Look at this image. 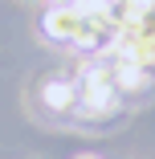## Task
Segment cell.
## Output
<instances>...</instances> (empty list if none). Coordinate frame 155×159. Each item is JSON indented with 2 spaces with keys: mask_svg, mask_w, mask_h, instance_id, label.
<instances>
[{
  "mask_svg": "<svg viewBox=\"0 0 155 159\" xmlns=\"http://www.w3.org/2000/svg\"><path fill=\"white\" fill-rule=\"evenodd\" d=\"M114 4H147V0H114Z\"/></svg>",
  "mask_w": 155,
  "mask_h": 159,
  "instance_id": "3957f363",
  "label": "cell"
},
{
  "mask_svg": "<svg viewBox=\"0 0 155 159\" xmlns=\"http://www.w3.org/2000/svg\"><path fill=\"white\" fill-rule=\"evenodd\" d=\"M78 159H98V155H78Z\"/></svg>",
  "mask_w": 155,
  "mask_h": 159,
  "instance_id": "5b68a950",
  "label": "cell"
},
{
  "mask_svg": "<svg viewBox=\"0 0 155 159\" xmlns=\"http://www.w3.org/2000/svg\"><path fill=\"white\" fill-rule=\"evenodd\" d=\"M45 106L49 110H74L78 106V86L74 82H45Z\"/></svg>",
  "mask_w": 155,
  "mask_h": 159,
  "instance_id": "7a4b0ae2",
  "label": "cell"
},
{
  "mask_svg": "<svg viewBox=\"0 0 155 159\" xmlns=\"http://www.w3.org/2000/svg\"><path fill=\"white\" fill-rule=\"evenodd\" d=\"M53 4H74V0H53Z\"/></svg>",
  "mask_w": 155,
  "mask_h": 159,
  "instance_id": "277c9868",
  "label": "cell"
},
{
  "mask_svg": "<svg viewBox=\"0 0 155 159\" xmlns=\"http://www.w3.org/2000/svg\"><path fill=\"white\" fill-rule=\"evenodd\" d=\"M78 110H86L90 118H110L118 110V86H114L110 66H94L86 74L82 90H78Z\"/></svg>",
  "mask_w": 155,
  "mask_h": 159,
  "instance_id": "6da1fadb",
  "label": "cell"
}]
</instances>
